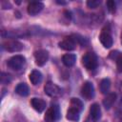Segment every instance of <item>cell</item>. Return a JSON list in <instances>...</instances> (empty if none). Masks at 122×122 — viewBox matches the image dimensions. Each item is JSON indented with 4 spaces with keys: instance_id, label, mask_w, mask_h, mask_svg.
<instances>
[{
    "instance_id": "1",
    "label": "cell",
    "mask_w": 122,
    "mask_h": 122,
    "mask_svg": "<svg viewBox=\"0 0 122 122\" xmlns=\"http://www.w3.org/2000/svg\"><path fill=\"white\" fill-rule=\"evenodd\" d=\"M99 40H100L101 44L104 46V48H106V49H110L112 46L113 40H112V37L111 34V30H110L109 26H106L102 30L100 36H99Z\"/></svg>"
},
{
    "instance_id": "2",
    "label": "cell",
    "mask_w": 122,
    "mask_h": 122,
    "mask_svg": "<svg viewBox=\"0 0 122 122\" xmlns=\"http://www.w3.org/2000/svg\"><path fill=\"white\" fill-rule=\"evenodd\" d=\"M26 63V58L23 55H14L8 60V67L14 71H19Z\"/></svg>"
},
{
    "instance_id": "3",
    "label": "cell",
    "mask_w": 122,
    "mask_h": 122,
    "mask_svg": "<svg viewBox=\"0 0 122 122\" xmlns=\"http://www.w3.org/2000/svg\"><path fill=\"white\" fill-rule=\"evenodd\" d=\"M82 64L87 70H94L97 67V58L94 53L87 52L82 57Z\"/></svg>"
},
{
    "instance_id": "4",
    "label": "cell",
    "mask_w": 122,
    "mask_h": 122,
    "mask_svg": "<svg viewBox=\"0 0 122 122\" xmlns=\"http://www.w3.org/2000/svg\"><path fill=\"white\" fill-rule=\"evenodd\" d=\"M45 121L46 122H55L60 118V111L59 107L57 105H52L48 111L46 112L45 114Z\"/></svg>"
},
{
    "instance_id": "5",
    "label": "cell",
    "mask_w": 122,
    "mask_h": 122,
    "mask_svg": "<svg viewBox=\"0 0 122 122\" xmlns=\"http://www.w3.org/2000/svg\"><path fill=\"white\" fill-rule=\"evenodd\" d=\"M78 41L77 38H74L73 36H70V37H66L65 39H63L61 42H59V47L62 50L65 51H72L76 48Z\"/></svg>"
},
{
    "instance_id": "6",
    "label": "cell",
    "mask_w": 122,
    "mask_h": 122,
    "mask_svg": "<svg viewBox=\"0 0 122 122\" xmlns=\"http://www.w3.org/2000/svg\"><path fill=\"white\" fill-rule=\"evenodd\" d=\"M45 93L51 97H58L61 94V89L52 82H47L44 87Z\"/></svg>"
},
{
    "instance_id": "7",
    "label": "cell",
    "mask_w": 122,
    "mask_h": 122,
    "mask_svg": "<svg viewBox=\"0 0 122 122\" xmlns=\"http://www.w3.org/2000/svg\"><path fill=\"white\" fill-rule=\"evenodd\" d=\"M3 48L10 52H15V51H20L23 49V45L17 41V40H8L3 43Z\"/></svg>"
},
{
    "instance_id": "8",
    "label": "cell",
    "mask_w": 122,
    "mask_h": 122,
    "mask_svg": "<svg viewBox=\"0 0 122 122\" xmlns=\"http://www.w3.org/2000/svg\"><path fill=\"white\" fill-rule=\"evenodd\" d=\"M81 94L82 96L87 99V100H91L93 96H94V88L93 85L91 82H85L81 88Z\"/></svg>"
},
{
    "instance_id": "9",
    "label": "cell",
    "mask_w": 122,
    "mask_h": 122,
    "mask_svg": "<svg viewBox=\"0 0 122 122\" xmlns=\"http://www.w3.org/2000/svg\"><path fill=\"white\" fill-rule=\"evenodd\" d=\"M34 58H35L36 65L43 66L46 64V62L49 59V52L45 50H39L34 52Z\"/></svg>"
},
{
    "instance_id": "10",
    "label": "cell",
    "mask_w": 122,
    "mask_h": 122,
    "mask_svg": "<svg viewBox=\"0 0 122 122\" xmlns=\"http://www.w3.org/2000/svg\"><path fill=\"white\" fill-rule=\"evenodd\" d=\"M43 8H44L43 3L35 1V2H30V3L28 5L27 10H28V13H29L30 15L34 16V15L38 14V13L43 10Z\"/></svg>"
},
{
    "instance_id": "11",
    "label": "cell",
    "mask_w": 122,
    "mask_h": 122,
    "mask_svg": "<svg viewBox=\"0 0 122 122\" xmlns=\"http://www.w3.org/2000/svg\"><path fill=\"white\" fill-rule=\"evenodd\" d=\"M30 103H31L32 108H33L35 111L39 112H43V111L46 109V102H45L43 99H41V98H36V97H34V98L31 99Z\"/></svg>"
},
{
    "instance_id": "12",
    "label": "cell",
    "mask_w": 122,
    "mask_h": 122,
    "mask_svg": "<svg viewBox=\"0 0 122 122\" xmlns=\"http://www.w3.org/2000/svg\"><path fill=\"white\" fill-rule=\"evenodd\" d=\"M90 113H91V117L92 118L93 121H98L101 118V109H100L99 105L96 103L92 104L90 109Z\"/></svg>"
},
{
    "instance_id": "13",
    "label": "cell",
    "mask_w": 122,
    "mask_h": 122,
    "mask_svg": "<svg viewBox=\"0 0 122 122\" xmlns=\"http://www.w3.org/2000/svg\"><path fill=\"white\" fill-rule=\"evenodd\" d=\"M115 99H116V94L114 92H111V93L107 94V96L103 100V105H104L105 109L106 110L111 109L112 107L113 103L115 102Z\"/></svg>"
},
{
    "instance_id": "14",
    "label": "cell",
    "mask_w": 122,
    "mask_h": 122,
    "mask_svg": "<svg viewBox=\"0 0 122 122\" xmlns=\"http://www.w3.org/2000/svg\"><path fill=\"white\" fill-rule=\"evenodd\" d=\"M42 78H43L42 73L39 71L34 70V71H32L30 73V81L31 82L32 85H38V84H40L41 81H42Z\"/></svg>"
},
{
    "instance_id": "15",
    "label": "cell",
    "mask_w": 122,
    "mask_h": 122,
    "mask_svg": "<svg viewBox=\"0 0 122 122\" xmlns=\"http://www.w3.org/2000/svg\"><path fill=\"white\" fill-rule=\"evenodd\" d=\"M62 61L66 67H71L75 64L76 56L74 54H71V53H67L62 57Z\"/></svg>"
},
{
    "instance_id": "16",
    "label": "cell",
    "mask_w": 122,
    "mask_h": 122,
    "mask_svg": "<svg viewBox=\"0 0 122 122\" xmlns=\"http://www.w3.org/2000/svg\"><path fill=\"white\" fill-rule=\"evenodd\" d=\"M80 112L75 110V109H72V108H70L67 112V119L71 120V121H78L79 120V117H80Z\"/></svg>"
},
{
    "instance_id": "17",
    "label": "cell",
    "mask_w": 122,
    "mask_h": 122,
    "mask_svg": "<svg viewBox=\"0 0 122 122\" xmlns=\"http://www.w3.org/2000/svg\"><path fill=\"white\" fill-rule=\"evenodd\" d=\"M15 92L21 96H27L29 94V87L25 83H19L15 88Z\"/></svg>"
},
{
    "instance_id": "18",
    "label": "cell",
    "mask_w": 122,
    "mask_h": 122,
    "mask_svg": "<svg viewBox=\"0 0 122 122\" xmlns=\"http://www.w3.org/2000/svg\"><path fill=\"white\" fill-rule=\"evenodd\" d=\"M110 88H111V81H110V79H108V78L103 79L101 81V83H100V91H101V92L104 93V94L108 93V92L110 91Z\"/></svg>"
},
{
    "instance_id": "19",
    "label": "cell",
    "mask_w": 122,
    "mask_h": 122,
    "mask_svg": "<svg viewBox=\"0 0 122 122\" xmlns=\"http://www.w3.org/2000/svg\"><path fill=\"white\" fill-rule=\"evenodd\" d=\"M71 108L75 109V110L80 112L83 109V103L78 98H71Z\"/></svg>"
},
{
    "instance_id": "20",
    "label": "cell",
    "mask_w": 122,
    "mask_h": 122,
    "mask_svg": "<svg viewBox=\"0 0 122 122\" xmlns=\"http://www.w3.org/2000/svg\"><path fill=\"white\" fill-rule=\"evenodd\" d=\"M106 6H107L108 10H109L111 13H114V12H115V10H116V4H115L114 1H112V0L107 1Z\"/></svg>"
},
{
    "instance_id": "21",
    "label": "cell",
    "mask_w": 122,
    "mask_h": 122,
    "mask_svg": "<svg viewBox=\"0 0 122 122\" xmlns=\"http://www.w3.org/2000/svg\"><path fill=\"white\" fill-rule=\"evenodd\" d=\"M100 4H101L100 0H90L87 2V6L90 9H96Z\"/></svg>"
},
{
    "instance_id": "22",
    "label": "cell",
    "mask_w": 122,
    "mask_h": 122,
    "mask_svg": "<svg viewBox=\"0 0 122 122\" xmlns=\"http://www.w3.org/2000/svg\"><path fill=\"white\" fill-rule=\"evenodd\" d=\"M10 80H11V77L10 74L2 72V74H1V83L2 84H8L10 82Z\"/></svg>"
},
{
    "instance_id": "23",
    "label": "cell",
    "mask_w": 122,
    "mask_h": 122,
    "mask_svg": "<svg viewBox=\"0 0 122 122\" xmlns=\"http://www.w3.org/2000/svg\"><path fill=\"white\" fill-rule=\"evenodd\" d=\"M116 67L119 72H122V55H119L116 58Z\"/></svg>"
},
{
    "instance_id": "24",
    "label": "cell",
    "mask_w": 122,
    "mask_h": 122,
    "mask_svg": "<svg viewBox=\"0 0 122 122\" xmlns=\"http://www.w3.org/2000/svg\"><path fill=\"white\" fill-rule=\"evenodd\" d=\"M120 39H121V44H122V32H121V36H120Z\"/></svg>"
}]
</instances>
